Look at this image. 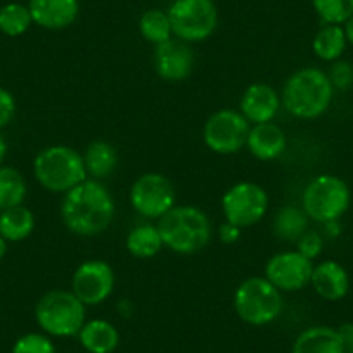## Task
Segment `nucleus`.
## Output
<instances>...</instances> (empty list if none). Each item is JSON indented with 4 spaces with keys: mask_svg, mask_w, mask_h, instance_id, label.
Segmentation results:
<instances>
[{
    "mask_svg": "<svg viewBox=\"0 0 353 353\" xmlns=\"http://www.w3.org/2000/svg\"><path fill=\"white\" fill-rule=\"evenodd\" d=\"M35 229V215L32 210L19 205L0 212V236L8 243H19L32 236Z\"/></svg>",
    "mask_w": 353,
    "mask_h": 353,
    "instance_id": "obj_22",
    "label": "nucleus"
},
{
    "mask_svg": "<svg viewBox=\"0 0 353 353\" xmlns=\"http://www.w3.org/2000/svg\"><path fill=\"white\" fill-rule=\"evenodd\" d=\"M322 250H324V239L319 232L315 230H307L300 239L296 241V251H300L303 256H307L308 260L314 261L315 258L321 256Z\"/></svg>",
    "mask_w": 353,
    "mask_h": 353,
    "instance_id": "obj_32",
    "label": "nucleus"
},
{
    "mask_svg": "<svg viewBox=\"0 0 353 353\" xmlns=\"http://www.w3.org/2000/svg\"><path fill=\"white\" fill-rule=\"evenodd\" d=\"M32 23L33 19L28 6L11 2V4H6L4 8H0V32L4 35L12 37V39L25 35Z\"/></svg>",
    "mask_w": 353,
    "mask_h": 353,
    "instance_id": "obj_28",
    "label": "nucleus"
},
{
    "mask_svg": "<svg viewBox=\"0 0 353 353\" xmlns=\"http://www.w3.org/2000/svg\"><path fill=\"white\" fill-rule=\"evenodd\" d=\"M324 25H345L353 16V0H312Z\"/></svg>",
    "mask_w": 353,
    "mask_h": 353,
    "instance_id": "obj_29",
    "label": "nucleus"
},
{
    "mask_svg": "<svg viewBox=\"0 0 353 353\" xmlns=\"http://www.w3.org/2000/svg\"><path fill=\"white\" fill-rule=\"evenodd\" d=\"M26 198V181L12 166H0V212L23 205Z\"/></svg>",
    "mask_w": 353,
    "mask_h": 353,
    "instance_id": "obj_26",
    "label": "nucleus"
},
{
    "mask_svg": "<svg viewBox=\"0 0 353 353\" xmlns=\"http://www.w3.org/2000/svg\"><path fill=\"white\" fill-rule=\"evenodd\" d=\"M194 68V52L189 43L179 39H170L168 42L156 46L154 70L158 77L165 81H184L191 77Z\"/></svg>",
    "mask_w": 353,
    "mask_h": 353,
    "instance_id": "obj_14",
    "label": "nucleus"
},
{
    "mask_svg": "<svg viewBox=\"0 0 353 353\" xmlns=\"http://www.w3.org/2000/svg\"><path fill=\"white\" fill-rule=\"evenodd\" d=\"M6 253H8V241L0 236V260L6 256Z\"/></svg>",
    "mask_w": 353,
    "mask_h": 353,
    "instance_id": "obj_38",
    "label": "nucleus"
},
{
    "mask_svg": "<svg viewBox=\"0 0 353 353\" xmlns=\"http://www.w3.org/2000/svg\"><path fill=\"white\" fill-rule=\"evenodd\" d=\"M343 28H345L346 40H348L350 46H353V16L345 23V26H343Z\"/></svg>",
    "mask_w": 353,
    "mask_h": 353,
    "instance_id": "obj_36",
    "label": "nucleus"
},
{
    "mask_svg": "<svg viewBox=\"0 0 353 353\" xmlns=\"http://www.w3.org/2000/svg\"><path fill=\"white\" fill-rule=\"evenodd\" d=\"M168 18L176 39L185 43L203 42L219 26V8L213 0H175Z\"/></svg>",
    "mask_w": 353,
    "mask_h": 353,
    "instance_id": "obj_8",
    "label": "nucleus"
},
{
    "mask_svg": "<svg viewBox=\"0 0 353 353\" xmlns=\"http://www.w3.org/2000/svg\"><path fill=\"white\" fill-rule=\"evenodd\" d=\"M281 108V96L269 83H253L241 96L239 111L251 125L269 123Z\"/></svg>",
    "mask_w": 353,
    "mask_h": 353,
    "instance_id": "obj_15",
    "label": "nucleus"
},
{
    "mask_svg": "<svg viewBox=\"0 0 353 353\" xmlns=\"http://www.w3.org/2000/svg\"><path fill=\"white\" fill-rule=\"evenodd\" d=\"M6 156H8V142H6L4 135L0 134V166L4 163Z\"/></svg>",
    "mask_w": 353,
    "mask_h": 353,
    "instance_id": "obj_37",
    "label": "nucleus"
},
{
    "mask_svg": "<svg viewBox=\"0 0 353 353\" xmlns=\"http://www.w3.org/2000/svg\"><path fill=\"white\" fill-rule=\"evenodd\" d=\"M352 205V191L339 176L322 173L314 176L303 189L301 208L308 219L319 223L338 222Z\"/></svg>",
    "mask_w": 353,
    "mask_h": 353,
    "instance_id": "obj_5",
    "label": "nucleus"
},
{
    "mask_svg": "<svg viewBox=\"0 0 353 353\" xmlns=\"http://www.w3.org/2000/svg\"><path fill=\"white\" fill-rule=\"evenodd\" d=\"M28 9L40 28L64 30L77 21L80 0H30Z\"/></svg>",
    "mask_w": 353,
    "mask_h": 353,
    "instance_id": "obj_16",
    "label": "nucleus"
},
{
    "mask_svg": "<svg viewBox=\"0 0 353 353\" xmlns=\"http://www.w3.org/2000/svg\"><path fill=\"white\" fill-rule=\"evenodd\" d=\"M346 46H348V40L341 25H324L312 42L314 54L324 63H334L341 59Z\"/></svg>",
    "mask_w": 353,
    "mask_h": 353,
    "instance_id": "obj_23",
    "label": "nucleus"
},
{
    "mask_svg": "<svg viewBox=\"0 0 353 353\" xmlns=\"http://www.w3.org/2000/svg\"><path fill=\"white\" fill-rule=\"evenodd\" d=\"M114 219V199L101 181L87 179L68 191L61 203V220L70 232L94 237L110 229Z\"/></svg>",
    "mask_w": 353,
    "mask_h": 353,
    "instance_id": "obj_1",
    "label": "nucleus"
},
{
    "mask_svg": "<svg viewBox=\"0 0 353 353\" xmlns=\"http://www.w3.org/2000/svg\"><path fill=\"white\" fill-rule=\"evenodd\" d=\"M219 237L223 244H227V246H232V244H236L237 241L241 239V229L239 227L232 225V223L225 222L220 225Z\"/></svg>",
    "mask_w": 353,
    "mask_h": 353,
    "instance_id": "obj_34",
    "label": "nucleus"
},
{
    "mask_svg": "<svg viewBox=\"0 0 353 353\" xmlns=\"http://www.w3.org/2000/svg\"><path fill=\"white\" fill-rule=\"evenodd\" d=\"M78 338L88 353H113L120 345L118 329L104 319L85 322L78 332Z\"/></svg>",
    "mask_w": 353,
    "mask_h": 353,
    "instance_id": "obj_20",
    "label": "nucleus"
},
{
    "mask_svg": "<svg viewBox=\"0 0 353 353\" xmlns=\"http://www.w3.org/2000/svg\"><path fill=\"white\" fill-rule=\"evenodd\" d=\"M327 77L334 90H348L353 85V64L343 59L334 61V63H331Z\"/></svg>",
    "mask_w": 353,
    "mask_h": 353,
    "instance_id": "obj_31",
    "label": "nucleus"
},
{
    "mask_svg": "<svg viewBox=\"0 0 353 353\" xmlns=\"http://www.w3.org/2000/svg\"><path fill=\"white\" fill-rule=\"evenodd\" d=\"M274 234L283 241L296 243L301 236L308 230V216L303 208L288 205L283 206L274 216Z\"/></svg>",
    "mask_w": 353,
    "mask_h": 353,
    "instance_id": "obj_25",
    "label": "nucleus"
},
{
    "mask_svg": "<svg viewBox=\"0 0 353 353\" xmlns=\"http://www.w3.org/2000/svg\"><path fill=\"white\" fill-rule=\"evenodd\" d=\"M125 244H127L128 253L134 258H141V260L156 256L165 248L158 225H151V223H142V225L134 227L128 232Z\"/></svg>",
    "mask_w": 353,
    "mask_h": 353,
    "instance_id": "obj_24",
    "label": "nucleus"
},
{
    "mask_svg": "<svg viewBox=\"0 0 353 353\" xmlns=\"http://www.w3.org/2000/svg\"><path fill=\"white\" fill-rule=\"evenodd\" d=\"M139 32L145 42L152 46H159L172 39V23H170L168 12L161 9H149L139 19Z\"/></svg>",
    "mask_w": 353,
    "mask_h": 353,
    "instance_id": "obj_27",
    "label": "nucleus"
},
{
    "mask_svg": "<svg viewBox=\"0 0 353 353\" xmlns=\"http://www.w3.org/2000/svg\"><path fill=\"white\" fill-rule=\"evenodd\" d=\"M165 248L179 254H194L205 250L212 239L208 215L198 206L175 205L158 220Z\"/></svg>",
    "mask_w": 353,
    "mask_h": 353,
    "instance_id": "obj_3",
    "label": "nucleus"
},
{
    "mask_svg": "<svg viewBox=\"0 0 353 353\" xmlns=\"http://www.w3.org/2000/svg\"><path fill=\"white\" fill-rule=\"evenodd\" d=\"M310 286L325 301H339L348 294L350 276L341 263L324 260L314 265Z\"/></svg>",
    "mask_w": 353,
    "mask_h": 353,
    "instance_id": "obj_17",
    "label": "nucleus"
},
{
    "mask_svg": "<svg viewBox=\"0 0 353 353\" xmlns=\"http://www.w3.org/2000/svg\"><path fill=\"white\" fill-rule=\"evenodd\" d=\"M87 175L94 181L108 179L118 166V151L106 141H94L87 145L83 154Z\"/></svg>",
    "mask_w": 353,
    "mask_h": 353,
    "instance_id": "obj_21",
    "label": "nucleus"
},
{
    "mask_svg": "<svg viewBox=\"0 0 353 353\" xmlns=\"http://www.w3.org/2000/svg\"><path fill=\"white\" fill-rule=\"evenodd\" d=\"M16 114V99L8 88L0 87V128L8 127Z\"/></svg>",
    "mask_w": 353,
    "mask_h": 353,
    "instance_id": "obj_33",
    "label": "nucleus"
},
{
    "mask_svg": "<svg viewBox=\"0 0 353 353\" xmlns=\"http://www.w3.org/2000/svg\"><path fill=\"white\" fill-rule=\"evenodd\" d=\"M35 319L47 336L71 338L78 336L83 327L85 305L74 296L73 291L52 290L37 301Z\"/></svg>",
    "mask_w": 353,
    "mask_h": 353,
    "instance_id": "obj_6",
    "label": "nucleus"
},
{
    "mask_svg": "<svg viewBox=\"0 0 353 353\" xmlns=\"http://www.w3.org/2000/svg\"><path fill=\"white\" fill-rule=\"evenodd\" d=\"M175 188L163 173H142L130 188L132 208L144 219L159 220L175 206Z\"/></svg>",
    "mask_w": 353,
    "mask_h": 353,
    "instance_id": "obj_10",
    "label": "nucleus"
},
{
    "mask_svg": "<svg viewBox=\"0 0 353 353\" xmlns=\"http://www.w3.org/2000/svg\"><path fill=\"white\" fill-rule=\"evenodd\" d=\"M251 123L241 111L219 110L206 120L203 141L216 154H236L246 145Z\"/></svg>",
    "mask_w": 353,
    "mask_h": 353,
    "instance_id": "obj_11",
    "label": "nucleus"
},
{
    "mask_svg": "<svg viewBox=\"0 0 353 353\" xmlns=\"http://www.w3.org/2000/svg\"><path fill=\"white\" fill-rule=\"evenodd\" d=\"M291 353H346L338 329L329 325H314L298 334Z\"/></svg>",
    "mask_w": 353,
    "mask_h": 353,
    "instance_id": "obj_19",
    "label": "nucleus"
},
{
    "mask_svg": "<svg viewBox=\"0 0 353 353\" xmlns=\"http://www.w3.org/2000/svg\"><path fill=\"white\" fill-rule=\"evenodd\" d=\"M114 272L108 261L92 258L78 265L71 279V291L85 307L104 303L113 294Z\"/></svg>",
    "mask_w": 353,
    "mask_h": 353,
    "instance_id": "obj_12",
    "label": "nucleus"
},
{
    "mask_svg": "<svg viewBox=\"0 0 353 353\" xmlns=\"http://www.w3.org/2000/svg\"><path fill=\"white\" fill-rule=\"evenodd\" d=\"M246 148L260 161H274L288 149V137L283 128L272 121L253 125L248 134Z\"/></svg>",
    "mask_w": 353,
    "mask_h": 353,
    "instance_id": "obj_18",
    "label": "nucleus"
},
{
    "mask_svg": "<svg viewBox=\"0 0 353 353\" xmlns=\"http://www.w3.org/2000/svg\"><path fill=\"white\" fill-rule=\"evenodd\" d=\"M338 334L341 338L346 353H353V322H346L338 327Z\"/></svg>",
    "mask_w": 353,
    "mask_h": 353,
    "instance_id": "obj_35",
    "label": "nucleus"
},
{
    "mask_svg": "<svg viewBox=\"0 0 353 353\" xmlns=\"http://www.w3.org/2000/svg\"><path fill=\"white\" fill-rule=\"evenodd\" d=\"M33 175L43 189L56 194H66L87 181L83 156L70 145H49L33 159Z\"/></svg>",
    "mask_w": 353,
    "mask_h": 353,
    "instance_id": "obj_4",
    "label": "nucleus"
},
{
    "mask_svg": "<svg viewBox=\"0 0 353 353\" xmlns=\"http://www.w3.org/2000/svg\"><path fill=\"white\" fill-rule=\"evenodd\" d=\"M269 210V194L254 182H237L222 196L225 222L246 229L260 222Z\"/></svg>",
    "mask_w": 353,
    "mask_h": 353,
    "instance_id": "obj_9",
    "label": "nucleus"
},
{
    "mask_svg": "<svg viewBox=\"0 0 353 353\" xmlns=\"http://www.w3.org/2000/svg\"><path fill=\"white\" fill-rule=\"evenodd\" d=\"M12 353H56L52 339L40 332H28L16 339Z\"/></svg>",
    "mask_w": 353,
    "mask_h": 353,
    "instance_id": "obj_30",
    "label": "nucleus"
},
{
    "mask_svg": "<svg viewBox=\"0 0 353 353\" xmlns=\"http://www.w3.org/2000/svg\"><path fill=\"white\" fill-rule=\"evenodd\" d=\"M314 261L300 251H281L265 265V279H269L281 293H294L310 286Z\"/></svg>",
    "mask_w": 353,
    "mask_h": 353,
    "instance_id": "obj_13",
    "label": "nucleus"
},
{
    "mask_svg": "<svg viewBox=\"0 0 353 353\" xmlns=\"http://www.w3.org/2000/svg\"><path fill=\"white\" fill-rule=\"evenodd\" d=\"M334 97V87L327 73L308 66L294 71L286 80L281 94L284 110L300 120H315L329 110Z\"/></svg>",
    "mask_w": 353,
    "mask_h": 353,
    "instance_id": "obj_2",
    "label": "nucleus"
},
{
    "mask_svg": "<svg viewBox=\"0 0 353 353\" xmlns=\"http://www.w3.org/2000/svg\"><path fill=\"white\" fill-rule=\"evenodd\" d=\"M232 303L241 321L260 327L281 315L283 293L265 277H248L236 288Z\"/></svg>",
    "mask_w": 353,
    "mask_h": 353,
    "instance_id": "obj_7",
    "label": "nucleus"
}]
</instances>
